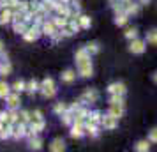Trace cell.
<instances>
[{
    "mask_svg": "<svg viewBox=\"0 0 157 152\" xmlns=\"http://www.w3.org/2000/svg\"><path fill=\"white\" fill-rule=\"evenodd\" d=\"M78 62V72L83 76V78H92L94 76V67H92V60H90V55L88 57H81L76 58Z\"/></svg>",
    "mask_w": 157,
    "mask_h": 152,
    "instance_id": "6da1fadb",
    "label": "cell"
},
{
    "mask_svg": "<svg viewBox=\"0 0 157 152\" xmlns=\"http://www.w3.org/2000/svg\"><path fill=\"white\" fill-rule=\"evenodd\" d=\"M39 92L46 97V99H51L53 95L57 94V88H55V81L51 78H44L41 83H39Z\"/></svg>",
    "mask_w": 157,
    "mask_h": 152,
    "instance_id": "7a4b0ae2",
    "label": "cell"
},
{
    "mask_svg": "<svg viewBox=\"0 0 157 152\" xmlns=\"http://www.w3.org/2000/svg\"><path fill=\"white\" fill-rule=\"evenodd\" d=\"M41 34H43V32H41V27L32 25V27H29V29H27V32L23 34V39H25V41H29V43H32V41H37Z\"/></svg>",
    "mask_w": 157,
    "mask_h": 152,
    "instance_id": "3957f363",
    "label": "cell"
},
{
    "mask_svg": "<svg viewBox=\"0 0 157 152\" xmlns=\"http://www.w3.org/2000/svg\"><path fill=\"white\" fill-rule=\"evenodd\" d=\"M145 44H147V43L141 41V39H132L131 44H129V51H131V53H134V55H141L143 51H145V48H147Z\"/></svg>",
    "mask_w": 157,
    "mask_h": 152,
    "instance_id": "277c9868",
    "label": "cell"
},
{
    "mask_svg": "<svg viewBox=\"0 0 157 152\" xmlns=\"http://www.w3.org/2000/svg\"><path fill=\"white\" fill-rule=\"evenodd\" d=\"M101 126H102L104 129H109V131H111V129H115V127L118 126V119L108 113V115H104L102 119H101Z\"/></svg>",
    "mask_w": 157,
    "mask_h": 152,
    "instance_id": "5b68a950",
    "label": "cell"
},
{
    "mask_svg": "<svg viewBox=\"0 0 157 152\" xmlns=\"http://www.w3.org/2000/svg\"><path fill=\"white\" fill-rule=\"evenodd\" d=\"M6 103H7V106L11 110H16L18 106H20V103H21V99H20V92H9V95L6 97Z\"/></svg>",
    "mask_w": 157,
    "mask_h": 152,
    "instance_id": "8992f818",
    "label": "cell"
},
{
    "mask_svg": "<svg viewBox=\"0 0 157 152\" xmlns=\"http://www.w3.org/2000/svg\"><path fill=\"white\" fill-rule=\"evenodd\" d=\"M108 92H109V94H117V95H125L127 88H125V85H124L122 81H115V83H111V85L108 87Z\"/></svg>",
    "mask_w": 157,
    "mask_h": 152,
    "instance_id": "52a82bcc",
    "label": "cell"
},
{
    "mask_svg": "<svg viewBox=\"0 0 157 152\" xmlns=\"http://www.w3.org/2000/svg\"><path fill=\"white\" fill-rule=\"evenodd\" d=\"M97 99H99V92L95 88H90L81 95V103H97Z\"/></svg>",
    "mask_w": 157,
    "mask_h": 152,
    "instance_id": "ba28073f",
    "label": "cell"
},
{
    "mask_svg": "<svg viewBox=\"0 0 157 152\" xmlns=\"http://www.w3.org/2000/svg\"><path fill=\"white\" fill-rule=\"evenodd\" d=\"M108 113L113 115V117H117V119H120V117L124 115V104H120V103H109V110H108Z\"/></svg>",
    "mask_w": 157,
    "mask_h": 152,
    "instance_id": "9c48e42d",
    "label": "cell"
},
{
    "mask_svg": "<svg viewBox=\"0 0 157 152\" xmlns=\"http://www.w3.org/2000/svg\"><path fill=\"white\" fill-rule=\"evenodd\" d=\"M57 30L58 29H57V25L53 23V20H51V21H44L43 27H41V32H43L44 36H48V37H51L55 32H57Z\"/></svg>",
    "mask_w": 157,
    "mask_h": 152,
    "instance_id": "30bf717a",
    "label": "cell"
},
{
    "mask_svg": "<svg viewBox=\"0 0 157 152\" xmlns=\"http://www.w3.org/2000/svg\"><path fill=\"white\" fill-rule=\"evenodd\" d=\"M50 150H53V152H62V150H65L64 140H62V138H55V140L50 143Z\"/></svg>",
    "mask_w": 157,
    "mask_h": 152,
    "instance_id": "8fae6325",
    "label": "cell"
},
{
    "mask_svg": "<svg viewBox=\"0 0 157 152\" xmlns=\"http://www.w3.org/2000/svg\"><path fill=\"white\" fill-rule=\"evenodd\" d=\"M13 9L6 7V11H2V14H0V25H7V23L13 21Z\"/></svg>",
    "mask_w": 157,
    "mask_h": 152,
    "instance_id": "7c38bea8",
    "label": "cell"
},
{
    "mask_svg": "<svg viewBox=\"0 0 157 152\" xmlns=\"http://www.w3.org/2000/svg\"><path fill=\"white\" fill-rule=\"evenodd\" d=\"M85 134V127L81 124H72V129H71V138H81Z\"/></svg>",
    "mask_w": 157,
    "mask_h": 152,
    "instance_id": "4fadbf2b",
    "label": "cell"
},
{
    "mask_svg": "<svg viewBox=\"0 0 157 152\" xmlns=\"http://www.w3.org/2000/svg\"><path fill=\"white\" fill-rule=\"evenodd\" d=\"M11 64L7 62V58H2L0 60V76H7V74H11Z\"/></svg>",
    "mask_w": 157,
    "mask_h": 152,
    "instance_id": "5bb4252c",
    "label": "cell"
},
{
    "mask_svg": "<svg viewBox=\"0 0 157 152\" xmlns=\"http://www.w3.org/2000/svg\"><path fill=\"white\" fill-rule=\"evenodd\" d=\"M13 29H14V32L16 34H25L27 32V29H29V23L27 21H14L13 23Z\"/></svg>",
    "mask_w": 157,
    "mask_h": 152,
    "instance_id": "9a60e30c",
    "label": "cell"
},
{
    "mask_svg": "<svg viewBox=\"0 0 157 152\" xmlns=\"http://www.w3.org/2000/svg\"><path fill=\"white\" fill-rule=\"evenodd\" d=\"M74 80H76V72L72 71V69H67V71L62 72V81L64 83H72Z\"/></svg>",
    "mask_w": 157,
    "mask_h": 152,
    "instance_id": "2e32d148",
    "label": "cell"
},
{
    "mask_svg": "<svg viewBox=\"0 0 157 152\" xmlns=\"http://www.w3.org/2000/svg\"><path fill=\"white\" fill-rule=\"evenodd\" d=\"M76 20H78V23H79L81 29H90V25H92V20H90L88 16H85V14H79Z\"/></svg>",
    "mask_w": 157,
    "mask_h": 152,
    "instance_id": "e0dca14e",
    "label": "cell"
},
{
    "mask_svg": "<svg viewBox=\"0 0 157 152\" xmlns=\"http://www.w3.org/2000/svg\"><path fill=\"white\" fill-rule=\"evenodd\" d=\"M85 50L88 51V55H95V53H99V43H95V41H92V43H86L85 44Z\"/></svg>",
    "mask_w": 157,
    "mask_h": 152,
    "instance_id": "ac0fdd59",
    "label": "cell"
},
{
    "mask_svg": "<svg viewBox=\"0 0 157 152\" xmlns=\"http://www.w3.org/2000/svg\"><path fill=\"white\" fill-rule=\"evenodd\" d=\"M101 119H102V113H101L99 110H95V111H92V113H88V122L92 124H101Z\"/></svg>",
    "mask_w": 157,
    "mask_h": 152,
    "instance_id": "d6986e66",
    "label": "cell"
},
{
    "mask_svg": "<svg viewBox=\"0 0 157 152\" xmlns=\"http://www.w3.org/2000/svg\"><path fill=\"white\" fill-rule=\"evenodd\" d=\"M134 149L138 152H147L150 149V140H140V142L134 145Z\"/></svg>",
    "mask_w": 157,
    "mask_h": 152,
    "instance_id": "ffe728a7",
    "label": "cell"
},
{
    "mask_svg": "<svg viewBox=\"0 0 157 152\" xmlns=\"http://www.w3.org/2000/svg\"><path fill=\"white\" fill-rule=\"evenodd\" d=\"M147 43L157 46V29H152L147 32Z\"/></svg>",
    "mask_w": 157,
    "mask_h": 152,
    "instance_id": "44dd1931",
    "label": "cell"
},
{
    "mask_svg": "<svg viewBox=\"0 0 157 152\" xmlns=\"http://www.w3.org/2000/svg\"><path fill=\"white\" fill-rule=\"evenodd\" d=\"M129 14H125V13H118V14H117V18H115V25H117V27H124V25H125V23H127V18Z\"/></svg>",
    "mask_w": 157,
    "mask_h": 152,
    "instance_id": "7402d4cb",
    "label": "cell"
},
{
    "mask_svg": "<svg viewBox=\"0 0 157 152\" xmlns=\"http://www.w3.org/2000/svg\"><path fill=\"white\" fill-rule=\"evenodd\" d=\"M41 147H43V140H41V138H37L36 134H34V136H30V149L39 150Z\"/></svg>",
    "mask_w": 157,
    "mask_h": 152,
    "instance_id": "603a6c76",
    "label": "cell"
},
{
    "mask_svg": "<svg viewBox=\"0 0 157 152\" xmlns=\"http://www.w3.org/2000/svg\"><path fill=\"white\" fill-rule=\"evenodd\" d=\"M67 21H69V18H67V16H57V18L53 20V23L57 25V29H58V30L64 29L65 25H67Z\"/></svg>",
    "mask_w": 157,
    "mask_h": 152,
    "instance_id": "cb8c5ba5",
    "label": "cell"
},
{
    "mask_svg": "<svg viewBox=\"0 0 157 152\" xmlns=\"http://www.w3.org/2000/svg\"><path fill=\"white\" fill-rule=\"evenodd\" d=\"M9 92H11V87H9L6 81H0V97L6 99V97L9 95Z\"/></svg>",
    "mask_w": 157,
    "mask_h": 152,
    "instance_id": "d4e9b609",
    "label": "cell"
},
{
    "mask_svg": "<svg viewBox=\"0 0 157 152\" xmlns=\"http://www.w3.org/2000/svg\"><path fill=\"white\" fill-rule=\"evenodd\" d=\"M13 90H14V92H23V90H27V83L23 80H16L14 83H13Z\"/></svg>",
    "mask_w": 157,
    "mask_h": 152,
    "instance_id": "484cf974",
    "label": "cell"
},
{
    "mask_svg": "<svg viewBox=\"0 0 157 152\" xmlns=\"http://www.w3.org/2000/svg\"><path fill=\"white\" fill-rule=\"evenodd\" d=\"M27 90H29V94H36L37 90H39V83H37L36 80H30L29 83H27Z\"/></svg>",
    "mask_w": 157,
    "mask_h": 152,
    "instance_id": "4316f807",
    "label": "cell"
},
{
    "mask_svg": "<svg viewBox=\"0 0 157 152\" xmlns=\"http://www.w3.org/2000/svg\"><path fill=\"white\" fill-rule=\"evenodd\" d=\"M18 122H21V124H27V122H30V113L29 111H20L18 113Z\"/></svg>",
    "mask_w": 157,
    "mask_h": 152,
    "instance_id": "83f0119b",
    "label": "cell"
},
{
    "mask_svg": "<svg viewBox=\"0 0 157 152\" xmlns=\"http://www.w3.org/2000/svg\"><path fill=\"white\" fill-rule=\"evenodd\" d=\"M138 37V29H127L125 30V39H129V41H132V39H136Z\"/></svg>",
    "mask_w": 157,
    "mask_h": 152,
    "instance_id": "f1b7e54d",
    "label": "cell"
},
{
    "mask_svg": "<svg viewBox=\"0 0 157 152\" xmlns=\"http://www.w3.org/2000/svg\"><path fill=\"white\" fill-rule=\"evenodd\" d=\"M37 120H43V113H41V110H36L34 113H30V122H37Z\"/></svg>",
    "mask_w": 157,
    "mask_h": 152,
    "instance_id": "f546056e",
    "label": "cell"
},
{
    "mask_svg": "<svg viewBox=\"0 0 157 152\" xmlns=\"http://www.w3.org/2000/svg\"><path fill=\"white\" fill-rule=\"evenodd\" d=\"M64 111H67V106H65L64 103H58V104H55V113H58V115H62Z\"/></svg>",
    "mask_w": 157,
    "mask_h": 152,
    "instance_id": "4dcf8cb0",
    "label": "cell"
},
{
    "mask_svg": "<svg viewBox=\"0 0 157 152\" xmlns=\"http://www.w3.org/2000/svg\"><path fill=\"white\" fill-rule=\"evenodd\" d=\"M148 140L152 143H157V127H154V129L148 133Z\"/></svg>",
    "mask_w": 157,
    "mask_h": 152,
    "instance_id": "1f68e13d",
    "label": "cell"
},
{
    "mask_svg": "<svg viewBox=\"0 0 157 152\" xmlns=\"http://www.w3.org/2000/svg\"><path fill=\"white\" fill-rule=\"evenodd\" d=\"M0 122L7 124V111H0Z\"/></svg>",
    "mask_w": 157,
    "mask_h": 152,
    "instance_id": "d6a6232c",
    "label": "cell"
},
{
    "mask_svg": "<svg viewBox=\"0 0 157 152\" xmlns=\"http://www.w3.org/2000/svg\"><path fill=\"white\" fill-rule=\"evenodd\" d=\"M150 0H140V4H141V6H145V4H148Z\"/></svg>",
    "mask_w": 157,
    "mask_h": 152,
    "instance_id": "836d02e7",
    "label": "cell"
},
{
    "mask_svg": "<svg viewBox=\"0 0 157 152\" xmlns=\"http://www.w3.org/2000/svg\"><path fill=\"white\" fill-rule=\"evenodd\" d=\"M4 9V0H0V11Z\"/></svg>",
    "mask_w": 157,
    "mask_h": 152,
    "instance_id": "e575fe53",
    "label": "cell"
},
{
    "mask_svg": "<svg viewBox=\"0 0 157 152\" xmlns=\"http://www.w3.org/2000/svg\"><path fill=\"white\" fill-rule=\"evenodd\" d=\"M60 2H65V4H71V2H74V0H60Z\"/></svg>",
    "mask_w": 157,
    "mask_h": 152,
    "instance_id": "d590c367",
    "label": "cell"
},
{
    "mask_svg": "<svg viewBox=\"0 0 157 152\" xmlns=\"http://www.w3.org/2000/svg\"><path fill=\"white\" fill-rule=\"evenodd\" d=\"M154 81L157 83V72H154Z\"/></svg>",
    "mask_w": 157,
    "mask_h": 152,
    "instance_id": "8d00e7d4",
    "label": "cell"
},
{
    "mask_svg": "<svg viewBox=\"0 0 157 152\" xmlns=\"http://www.w3.org/2000/svg\"><path fill=\"white\" fill-rule=\"evenodd\" d=\"M2 50H4V44H2V41H0V53H2Z\"/></svg>",
    "mask_w": 157,
    "mask_h": 152,
    "instance_id": "74e56055",
    "label": "cell"
}]
</instances>
